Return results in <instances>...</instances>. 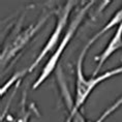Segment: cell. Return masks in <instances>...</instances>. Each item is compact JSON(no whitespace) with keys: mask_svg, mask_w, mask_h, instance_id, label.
Instances as JSON below:
<instances>
[{"mask_svg":"<svg viewBox=\"0 0 122 122\" xmlns=\"http://www.w3.org/2000/svg\"><path fill=\"white\" fill-rule=\"evenodd\" d=\"M89 51V48L85 47L80 53L78 57L77 61V66H76V93H75V100L74 103L71 106V109L69 111V114L66 118L65 122H71L72 117L80 112V109L82 106L85 103L87 98L90 96V94L92 93L94 88L98 86L100 83H102L103 81L109 80L110 78L115 77L122 74V64L118 67H115L113 69L105 71L102 75H97L96 77H91V78H86L83 71V62L85 59L87 52Z\"/></svg>","mask_w":122,"mask_h":122,"instance_id":"6da1fadb","label":"cell"},{"mask_svg":"<svg viewBox=\"0 0 122 122\" xmlns=\"http://www.w3.org/2000/svg\"><path fill=\"white\" fill-rule=\"evenodd\" d=\"M51 14L45 15L41 19L37 22L32 24L26 28L21 27V22L17 25V27L13 30L10 35L5 41L3 47H2L1 55H0V63H1V71L6 67L7 64L26 47L30 42V41L41 31L42 26L47 22Z\"/></svg>","mask_w":122,"mask_h":122,"instance_id":"7a4b0ae2","label":"cell"},{"mask_svg":"<svg viewBox=\"0 0 122 122\" xmlns=\"http://www.w3.org/2000/svg\"><path fill=\"white\" fill-rule=\"evenodd\" d=\"M93 4H94L93 0L92 1H89L88 3L83 5V6L80 8V10L76 14V16L74 17V19L71 20V22L68 24V27L66 28V31H65V34L63 36V38H61V41L59 42V45H58V47L56 48V50H55V52L52 54L50 59L48 60V62L46 63L45 66L42 67L37 79H36L35 82L33 83V85H32L33 90L37 89V88L41 86V85L44 84V82L53 74V71H55V68H56L58 62L60 61L61 56L64 53L65 49L67 48L68 44L71 41V39L74 38L78 28L80 27L81 24L83 23L85 17H86V15L88 14V11H89V10Z\"/></svg>","mask_w":122,"mask_h":122,"instance_id":"3957f363","label":"cell"},{"mask_svg":"<svg viewBox=\"0 0 122 122\" xmlns=\"http://www.w3.org/2000/svg\"><path fill=\"white\" fill-rule=\"evenodd\" d=\"M77 1H69L66 2V4L63 7H61L59 10L57 11V22L56 25L54 27L53 32L51 33V35L49 36V39L47 41V42L45 44V46L42 47L41 53L37 55V57L34 59V61L30 64V66L27 69H28V72H32L34 69L37 67V65L41 62L42 60L45 59V57L50 53V52L53 50L55 47H58V42H59L61 35H62L63 30L66 28L68 23V18L69 15H71L72 8L75 7V5L77 4Z\"/></svg>","mask_w":122,"mask_h":122,"instance_id":"277c9868","label":"cell"},{"mask_svg":"<svg viewBox=\"0 0 122 122\" xmlns=\"http://www.w3.org/2000/svg\"><path fill=\"white\" fill-rule=\"evenodd\" d=\"M118 50H122V23L117 27L114 35L110 39L107 47L103 49V51L99 54V56L95 58V60H97V65H96V67L94 69L91 77H96L98 71L103 66V64L107 62V60L114 53H116Z\"/></svg>","mask_w":122,"mask_h":122,"instance_id":"5b68a950","label":"cell"},{"mask_svg":"<svg viewBox=\"0 0 122 122\" xmlns=\"http://www.w3.org/2000/svg\"><path fill=\"white\" fill-rule=\"evenodd\" d=\"M121 23H122V6H121V7L119 8V10H118L114 14V16H113V17L111 18V19H110L109 22L107 23L106 25L103 26L100 30H98V31H97V32L95 33V34H94V35L92 36V37H91V38L89 39V41H88L85 46H86V47H88V48L90 49V48H91V46H92V45L94 44V42H95V41H97V39H99L100 37H102V36L103 34H105L106 32H108L109 30L113 29L115 26H117V27H118Z\"/></svg>","mask_w":122,"mask_h":122,"instance_id":"8992f818","label":"cell"},{"mask_svg":"<svg viewBox=\"0 0 122 122\" xmlns=\"http://www.w3.org/2000/svg\"><path fill=\"white\" fill-rule=\"evenodd\" d=\"M27 72H28V69H24V71H18L17 74H15L13 77H11L10 80H8L6 83H5L3 86L1 87V90H0V95L1 96H3L5 93L7 92V90L10 89V88L13 86V84L15 83L16 81H18V80H22V78L25 76Z\"/></svg>","mask_w":122,"mask_h":122,"instance_id":"52a82bcc","label":"cell"},{"mask_svg":"<svg viewBox=\"0 0 122 122\" xmlns=\"http://www.w3.org/2000/svg\"><path fill=\"white\" fill-rule=\"evenodd\" d=\"M121 106H122V95H121L120 97H119V98H118L117 100H116V102H115L114 103H113V105L110 106L109 108L107 109L106 111L103 112L102 114L99 116V118L97 119V120H96L95 122H103L107 118L109 117V116H111V115H112L115 111H117V110H118L119 108H120Z\"/></svg>","mask_w":122,"mask_h":122,"instance_id":"ba28073f","label":"cell"},{"mask_svg":"<svg viewBox=\"0 0 122 122\" xmlns=\"http://www.w3.org/2000/svg\"><path fill=\"white\" fill-rule=\"evenodd\" d=\"M30 116H31V111H27L25 106H22V111L20 113V116L18 118L17 122H29V119H30Z\"/></svg>","mask_w":122,"mask_h":122,"instance_id":"9c48e42d","label":"cell"}]
</instances>
